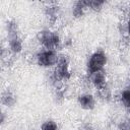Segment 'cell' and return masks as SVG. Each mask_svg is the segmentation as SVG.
<instances>
[{
	"mask_svg": "<svg viewBox=\"0 0 130 130\" xmlns=\"http://www.w3.org/2000/svg\"><path fill=\"white\" fill-rule=\"evenodd\" d=\"M62 36L52 27H45L36 35V41L40 48L59 51L62 48Z\"/></svg>",
	"mask_w": 130,
	"mask_h": 130,
	"instance_id": "obj_1",
	"label": "cell"
},
{
	"mask_svg": "<svg viewBox=\"0 0 130 130\" xmlns=\"http://www.w3.org/2000/svg\"><path fill=\"white\" fill-rule=\"evenodd\" d=\"M109 63V55L106 50L98 48L93 50L85 61V72H92L106 69Z\"/></svg>",
	"mask_w": 130,
	"mask_h": 130,
	"instance_id": "obj_2",
	"label": "cell"
},
{
	"mask_svg": "<svg viewBox=\"0 0 130 130\" xmlns=\"http://www.w3.org/2000/svg\"><path fill=\"white\" fill-rule=\"evenodd\" d=\"M59 51L39 48L32 55L36 65L43 69H52L57 62Z\"/></svg>",
	"mask_w": 130,
	"mask_h": 130,
	"instance_id": "obj_3",
	"label": "cell"
},
{
	"mask_svg": "<svg viewBox=\"0 0 130 130\" xmlns=\"http://www.w3.org/2000/svg\"><path fill=\"white\" fill-rule=\"evenodd\" d=\"M85 76L87 78L88 84L90 88H93L94 90L104 87L109 82V76L105 69L92 71V72H85Z\"/></svg>",
	"mask_w": 130,
	"mask_h": 130,
	"instance_id": "obj_4",
	"label": "cell"
},
{
	"mask_svg": "<svg viewBox=\"0 0 130 130\" xmlns=\"http://www.w3.org/2000/svg\"><path fill=\"white\" fill-rule=\"evenodd\" d=\"M96 102H98V100H96L95 94L89 90L81 91L76 96V103L82 111L90 112V111L94 110L96 107Z\"/></svg>",
	"mask_w": 130,
	"mask_h": 130,
	"instance_id": "obj_5",
	"label": "cell"
},
{
	"mask_svg": "<svg viewBox=\"0 0 130 130\" xmlns=\"http://www.w3.org/2000/svg\"><path fill=\"white\" fill-rule=\"evenodd\" d=\"M61 7L58 3V1H48L47 4L44 7V15L50 24H55L58 22L60 16H61Z\"/></svg>",
	"mask_w": 130,
	"mask_h": 130,
	"instance_id": "obj_6",
	"label": "cell"
},
{
	"mask_svg": "<svg viewBox=\"0 0 130 130\" xmlns=\"http://www.w3.org/2000/svg\"><path fill=\"white\" fill-rule=\"evenodd\" d=\"M6 47L12 56L20 55L24 50V42L20 34L6 37Z\"/></svg>",
	"mask_w": 130,
	"mask_h": 130,
	"instance_id": "obj_7",
	"label": "cell"
},
{
	"mask_svg": "<svg viewBox=\"0 0 130 130\" xmlns=\"http://www.w3.org/2000/svg\"><path fill=\"white\" fill-rule=\"evenodd\" d=\"M119 106L122 107L124 111L127 113L130 110V89L129 86L126 85L124 87H121L119 90L114 91V100Z\"/></svg>",
	"mask_w": 130,
	"mask_h": 130,
	"instance_id": "obj_8",
	"label": "cell"
},
{
	"mask_svg": "<svg viewBox=\"0 0 130 130\" xmlns=\"http://www.w3.org/2000/svg\"><path fill=\"white\" fill-rule=\"evenodd\" d=\"M88 11V0H73L70 7L71 17L74 19H81Z\"/></svg>",
	"mask_w": 130,
	"mask_h": 130,
	"instance_id": "obj_9",
	"label": "cell"
},
{
	"mask_svg": "<svg viewBox=\"0 0 130 130\" xmlns=\"http://www.w3.org/2000/svg\"><path fill=\"white\" fill-rule=\"evenodd\" d=\"M17 96L12 89L6 88L0 92V106L6 109L13 108L16 105Z\"/></svg>",
	"mask_w": 130,
	"mask_h": 130,
	"instance_id": "obj_10",
	"label": "cell"
},
{
	"mask_svg": "<svg viewBox=\"0 0 130 130\" xmlns=\"http://www.w3.org/2000/svg\"><path fill=\"white\" fill-rule=\"evenodd\" d=\"M94 94L98 101H101L106 104H109L114 100V90L112 89V86L110 85V83H108L102 88L96 89Z\"/></svg>",
	"mask_w": 130,
	"mask_h": 130,
	"instance_id": "obj_11",
	"label": "cell"
},
{
	"mask_svg": "<svg viewBox=\"0 0 130 130\" xmlns=\"http://www.w3.org/2000/svg\"><path fill=\"white\" fill-rule=\"evenodd\" d=\"M67 96V87L66 84L53 88V98L57 104H62Z\"/></svg>",
	"mask_w": 130,
	"mask_h": 130,
	"instance_id": "obj_12",
	"label": "cell"
},
{
	"mask_svg": "<svg viewBox=\"0 0 130 130\" xmlns=\"http://www.w3.org/2000/svg\"><path fill=\"white\" fill-rule=\"evenodd\" d=\"M5 34H6V37L19 34L18 23L14 19H9L5 22Z\"/></svg>",
	"mask_w": 130,
	"mask_h": 130,
	"instance_id": "obj_13",
	"label": "cell"
},
{
	"mask_svg": "<svg viewBox=\"0 0 130 130\" xmlns=\"http://www.w3.org/2000/svg\"><path fill=\"white\" fill-rule=\"evenodd\" d=\"M40 128L42 130H58L59 129V125L54 119L48 118V119H45L41 123Z\"/></svg>",
	"mask_w": 130,
	"mask_h": 130,
	"instance_id": "obj_14",
	"label": "cell"
},
{
	"mask_svg": "<svg viewBox=\"0 0 130 130\" xmlns=\"http://www.w3.org/2000/svg\"><path fill=\"white\" fill-rule=\"evenodd\" d=\"M104 3L101 0H88V11L91 12H101L104 8Z\"/></svg>",
	"mask_w": 130,
	"mask_h": 130,
	"instance_id": "obj_15",
	"label": "cell"
},
{
	"mask_svg": "<svg viewBox=\"0 0 130 130\" xmlns=\"http://www.w3.org/2000/svg\"><path fill=\"white\" fill-rule=\"evenodd\" d=\"M118 31L121 35L122 39H128V32H129V28H128V23L127 21H120L118 24Z\"/></svg>",
	"mask_w": 130,
	"mask_h": 130,
	"instance_id": "obj_16",
	"label": "cell"
},
{
	"mask_svg": "<svg viewBox=\"0 0 130 130\" xmlns=\"http://www.w3.org/2000/svg\"><path fill=\"white\" fill-rule=\"evenodd\" d=\"M116 128L120 130H129L130 129V120L128 117L126 118H120L116 122Z\"/></svg>",
	"mask_w": 130,
	"mask_h": 130,
	"instance_id": "obj_17",
	"label": "cell"
},
{
	"mask_svg": "<svg viewBox=\"0 0 130 130\" xmlns=\"http://www.w3.org/2000/svg\"><path fill=\"white\" fill-rule=\"evenodd\" d=\"M11 54L8 52L6 45H4L2 42H0V61H4L6 58H8Z\"/></svg>",
	"mask_w": 130,
	"mask_h": 130,
	"instance_id": "obj_18",
	"label": "cell"
},
{
	"mask_svg": "<svg viewBox=\"0 0 130 130\" xmlns=\"http://www.w3.org/2000/svg\"><path fill=\"white\" fill-rule=\"evenodd\" d=\"M6 122H7V114L4 111L3 107L0 106V126L4 125Z\"/></svg>",
	"mask_w": 130,
	"mask_h": 130,
	"instance_id": "obj_19",
	"label": "cell"
},
{
	"mask_svg": "<svg viewBox=\"0 0 130 130\" xmlns=\"http://www.w3.org/2000/svg\"><path fill=\"white\" fill-rule=\"evenodd\" d=\"M80 127L83 128V129H90V128H92V125L89 122H84Z\"/></svg>",
	"mask_w": 130,
	"mask_h": 130,
	"instance_id": "obj_20",
	"label": "cell"
},
{
	"mask_svg": "<svg viewBox=\"0 0 130 130\" xmlns=\"http://www.w3.org/2000/svg\"><path fill=\"white\" fill-rule=\"evenodd\" d=\"M1 80H2V74H1V71H0V83H1Z\"/></svg>",
	"mask_w": 130,
	"mask_h": 130,
	"instance_id": "obj_21",
	"label": "cell"
},
{
	"mask_svg": "<svg viewBox=\"0 0 130 130\" xmlns=\"http://www.w3.org/2000/svg\"><path fill=\"white\" fill-rule=\"evenodd\" d=\"M39 1H43V0H39Z\"/></svg>",
	"mask_w": 130,
	"mask_h": 130,
	"instance_id": "obj_22",
	"label": "cell"
}]
</instances>
